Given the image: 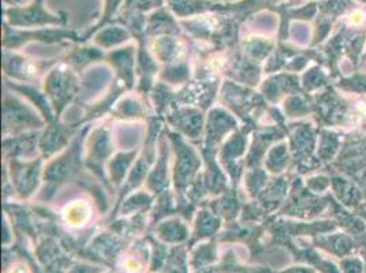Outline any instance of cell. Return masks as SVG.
I'll return each instance as SVG.
<instances>
[{
    "instance_id": "8",
    "label": "cell",
    "mask_w": 366,
    "mask_h": 273,
    "mask_svg": "<svg viewBox=\"0 0 366 273\" xmlns=\"http://www.w3.org/2000/svg\"><path fill=\"white\" fill-rule=\"evenodd\" d=\"M361 256H362V259L365 261V271H364V273H366V250L361 252Z\"/></svg>"
},
{
    "instance_id": "4",
    "label": "cell",
    "mask_w": 366,
    "mask_h": 273,
    "mask_svg": "<svg viewBox=\"0 0 366 273\" xmlns=\"http://www.w3.org/2000/svg\"><path fill=\"white\" fill-rule=\"evenodd\" d=\"M336 86L342 91H352L358 94H366V74H354L349 78H340Z\"/></svg>"
},
{
    "instance_id": "1",
    "label": "cell",
    "mask_w": 366,
    "mask_h": 273,
    "mask_svg": "<svg viewBox=\"0 0 366 273\" xmlns=\"http://www.w3.org/2000/svg\"><path fill=\"white\" fill-rule=\"evenodd\" d=\"M331 186H332L336 199L345 208L355 209L366 201L364 192L360 189V186L343 175L332 174Z\"/></svg>"
},
{
    "instance_id": "5",
    "label": "cell",
    "mask_w": 366,
    "mask_h": 273,
    "mask_svg": "<svg viewBox=\"0 0 366 273\" xmlns=\"http://www.w3.org/2000/svg\"><path fill=\"white\" fill-rule=\"evenodd\" d=\"M340 271L342 273H364L365 271V262L362 258L354 256L340 258Z\"/></svg>"
},
{
    "instance_id": "10",
    "label": "cell",
    "mask_w": 366,
    "mask_h": 273,
    "mask_svg": "<svg viewBox=\"0 0 366 273\" xmlns=\"http://www.w3.org/2000/svg\"><path fill=\"white\" fill-rule=\"evenodd\" d=\"M365 59H366V55H365Z\"/></svg>"
},
{
    "instance_id": "3",
    "label": "cell",
    "mask_w": 366,
    "mask_h": 273,
    "mask_svg": "<svg viewBox=\"0 0 366 273\" xmlns=\"http://www.w3.org/2000/svg\"><path fill=\"white\" fill-rule=\"evenodd\" d=\"M343 138L336 131H321V144L319 149V157L324 163H332L336 156L340 152Z\"/></svg>"
},
{
    "instance_id": "2",
    "label": "cell",
    "mask_w": 366,
    "mask_h": 273,
    "mask_svg": "<svg viewBox=\"0 0 366 273\" xmlns=\"http://www.w3.org/2000/svg\"><path fill=\"white\" fill-rule=\"evenodd\" d=\"M315 244L317 247L324 249L327 253L339 258L354 256L355 252L360 249L357 241L347 232L332 234V235H327V237H319L315 241Z\"/></svg>"
},
{
    "instance_id": "6",
    "label": "cell",
    "mask_w": 366,
    "mask_h": 273,
    "mask_svg": "<svg viewBox=\"0 0 366 273\" xmlns=\"http://www.w3.org/2000/svg\"><path fill=\"white\" fill-rule=\"evenodd\" d=\"M352 213H355L357 216H360L361 219H364L366 222V201L364 204H361L358 208L352 209Z\"/></svg>"
},
{
    "instance_id": "7",
    "label": "cell",
    "mask_w": 366,
    "mask_h": 273,
    "mask_svg": "<svg viewBox=\"0 0 366 273\" xmlns=\"http://www.w3.org/2000/svg\"><path fill=\"white\" fill-rule=\"evenodd\" d=\"M355 241L358 243V247H360V249L366 250V231L365 232H362L360 237H357Z\"/></svg>"
},
{
    "instance_id": "9",
    "label": "cell",
    "mask_w": 366,
    "mask_h": 273,
    "mask_svg": "<svg viewBox=\"0 0 366 273\" xmlns=\"http://www.w3.org/2000/svg\"><path fill=\"white\" fill-rule=\"evenodd\" d=\"M362 1H365V3H366V0H362Z\"/></svg>"
}]
</instances>
